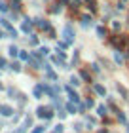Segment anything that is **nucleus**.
<instances>
[{
    "mask_svg": "<svg viewBox=\"0 0 129 133\" xmlns=\"http://www.w3.org/2000/svg\"><path fill=\"white\" fill-rule=\"evenodd\" d=\"M36 116H38V118H44V120H50V118H53V110H51L50 107H38Z\"/></svg>",
    "mask_w": 129,
    "mask_h": 133,
    "instance_id": "obj_1",
    "label": "nucleus"
},
{
    "mask_svg": "<svg viewBox=\"0 0 129 133\" xmlns=\"http://www.w3.org/2000/svg\"><path fill=\"white\" fill-rule=\"evenodd\" d=\"M0 25H2L4 29H8V32H10V36H11V38H15V36H17V31H15V29H13V27H11L10 23H8V19H0Z\"/></svg>",
    "mask_w": 129,
    "mask_h": 133,
    "instance_id": "obj_2",
    "label": "nucleus"
},
{
    "mask_svg": "<svg viewBox=\"0 0 129 133\" xmlns=\"http://www.w3.org/2000/svg\"><path fill=\"white\" fill-rule=\"evenodd\" d=\"M65 40H66V42H72V40H74V31H72L70 25L65 27Z\"/></svg>",
    "mask_w": 129,
    "mask_h": 133,
    "instance_id": "obj_3",
    "label": "nucleus"
},
{
    "mask_svg": "<svg viewBox=\"0 0 129 133\" xmlns=\"http://www.w3.org/2000/svg\"><path fill=\"white\" fill-rule=\"evenodd\" d=\"M44 91H46V86H44V84H38V86L34 88V99H40Z\"/></svg>",
    "mask_w": 129,
    "mask_h": 133,
    "instance_id": "obj_4",
    "label": "nucleus"
},
{
    "mask_svg": "<svg viewBox=\"0 0 129 133\" xmlns=\"http://www.w3.org/2000/svg\"><path fill=\"white\" fill-rule=\"evenodd\" d=\"M0 114H4V116H11V114H13V108L8 107V105H4V107H0Z\"/></svg>",
    "mask_w": 129,
    "mask_h": 133,
    "instance_id": "obj_5",
    "label": "nucleus"
},
{
    "mask_svg": "<svg viewBox=\"0 0 129 133\" xmlns=\"http://www.w3.org/2000/svg\"><path fill=\"white\" fill-rule=\"evenodd\" d=\"M36 25H38V29H46V31H50V23L44 21V19H36Z\"/></svg>",
    "mask_w": 129,
    "mask_h": 133,
    "instance_id": "obj_6",
    "label": "nucleus"
},
{
    "mask_svg": "<svg viewBox=\"0 0 129 133\" xmlns=\"http://www.w3.org/2000/svg\"><path fill=\"white\" fill-rule=\"evenodd\" d=\"M30 125H32V118H30V116H27V118H25V124H23V128H19V131H25V129H29Z\"/></svg>",
    "mask_w": 129,
    "mask_h": 133,
    "instance_id": "obj_7",
    "label": "nucleus"
},
{
    "mask_svg": "<svg viewBox=\"0 0 129 133\" xmlns=\"http://www.w3.org/2000/svg\"><path fill=\"white\" fill-rule=\"evenodd\" d=\"M66 91H69V97H70V101H72V103H78V101H80V97H78L74 91H72L70 88H66Z\"/></svg>",
    "mask_w": 129,
    "mask_h": 133,
    "instance_id": "obj_8",
    "label": "nucleus"
},
{
    "mask_svg": "<svg viewBox=\"0 0 129 133\" xmlns=\"http://www.w3.org/2000/svg\"><path fill=\"white\" fill-rule=\"evenodd\" d=\"M93 89H95V91L99 93V95H106V89H104V88L101 86V84H95V86H93Z\"/></svg>",
    "mask_w": 129,
    "mask_h": 133,
    "instance_id": "obj_9",
    "label": "nucleus"
},
{
    "mask_svg": "<svg viewBox=\"0 0 129 133\" xmlns=\"http://www.w3.org/2000/svg\"><path fill=\"white\" fill-rule=\"evenodd\" d=\"M97 112H99V116H106V107H104V105L97 107Z\"/></svg>",
    "mask_w": 129,
    "mask_h": 133,
    "instance_id": "obj_10",
    "label": "nucleus"
},
{
    "mask_svg": "<svg viewBox=\"0 0 129 133\" xmlns=\"http://www.w3.org/2000/svg\"><path fill=\"white\" fill-rule=\"evenodd\" d=\"M30 29H32V23H30V21L27 19L25 23H23V31H25V32H29V31H30Z\"/></svg>",
    "mask_w": 129,
    "mask_h": 133,
    "instance_id": "obj_11",
    "label": "nucleus"
},
{
    "mask_svg": "<svg viewBox=\"0 0 129 133\" xmlns=\"http://www.w3.org/2000/svg\"><path fill=\"white\" fill-rule=\"evenodd\" d=\"M116 116H118V120H120V122H124V124H125V114L121 112V110H116Z\"/></svg>",
    "mask_w": 129,
    "mask_h": 133,
    "instance_id": "obj_12",
    "label": "nucleus"
},
{
    "mask_svg": "<svg viewBox=\"0 0 129 133\" xmlns=\"http://www.w3.org/2000/svg\"><path fill=\"white\" fill-rule=\"evenodd\" d=\"M97 34H99L101 38H104V36H106V31H104V27H97Z\"/></svg>",
    "mask_w": 129,
    "mask_h": 133,
    "instance_id": "obj_13",
    "label": "nucleus"
},
{
    "mask_svg": "<svg viewBox=\"0 0 129 133\" xmlns=\"http://www.w3.org/2000/svg\"><path fill=\"white\" fill-rule=\"evenodd\" d=\"M10 55H13V57H15V55H19V50H17L15 46H10Z\"/></svg>",
    "mask_w": 129,
    "mask_h": 133,
    "instance_id": "obj_14",
    "label": "nucleus"
},
{
    "mask_svg": "<svg viewBox=\"0 0 129 133\" xmlns=\"http://www.w3.org/2000/svg\"><path fill=\"white\" fill-rule=\"evenodd\" d=\"M66 110H69L70 114H76V110H78V108H76V107H74V105L70 103V105H66Z\"/></svg>",
    "mask_w": 129,
    "mask_h": 133,
    "instance_id": "obj_15",
    "label": "nucleus"
},
{
    "mask_svg": "<svg viewBox=\"0 0 129 133\" xmlns=\"http://www.w3.org/2000/svg\"><path fill=\"white\" fill-rule=\"evenodd\" d=\"M19 57L23 59V61H29V59H30V55H29L27 51H19Z\"/></svg>",
    "mask_w": 129,
    "mask_h": 133,
    "instance_id": "obj_16",
    "label": "nucleus"
},
{
    "mask_svg": "<svg viewBox=\"0 0 129 133\" xmlns=\"http://www.w3.org/2000/svg\"><path fill=\"white\" fill-rule=\"evenodd\" d=\"M118 91L124 95V99H127V91H125V88H124V86H120V84H118Z\"/></svg>",
    "mask_w": 129,
    "mask_h": 133,
    "instance_id": "obj_17",
    "label": "nucleus"
},
{
    "mask_svg": "<svg viewBox=\"0 0 129 133\" xmlns=\"http://www.w3.org/2000/svg\"><path fill=\"white\" fill-rule=\"evenodd\" d=\"M82 78H84V80H89V82H91V76H89L87 70H82Z\"/></svg>",
    "mask_w": 129,
    "mask_h": 133,
    "instance_id": "obj_18",
    "label": "nucleus"
},
{
    "mask_svg": "<svg viewBox=\"0 0 129 133\" xmlns=\"http://www.w3.org/2000/svg\"><path fill=\"white\" fill-rule=\"evenodd\" d=\"M46 128H44V125H36V128L32 129V133H42V131H44Z\"/></svg>",
    "mask_w": 129,
    "mask_h": 133,
    "instance_id": "obj_19",
    "label": "nucleus"
},
{
    "mask_svg": "<svg viewBox=\"0 0 129 133\" xmlns=\"http://www.w3.org/2000/svg\"><path fill=\"white\" fill-rule=\"evenodd\" d=\"M82 21H84V25H89V23H91V17L84 15V17H82Z\"/></svg>",
    "mask_w": 129,
    "mask_h": 133,
    "instance_id": "obj_20",
    "label": "nucleus"
},
{
    "mask_svg": "<svg viewBox=\"0 0 129 133\" xmlns=\"http://www.w3.org/2000/svg\"><path fill=\"white\" fill-rule=\"evenodd\" d=\"M11 69H13L15 72H19V70H21V66H19V63H11Z\"/></svg>",
    "mask_w": 129,
    "mask_h": 133,
    "instance_id": "obj_21",
    "label": "nucleus"
},
{
    "mask_svg": "<svg viewBox=\"0 0 129 133\" xmlns=\"http://www.w3.org/2000/svg\"><path fill=\"white\" fill-rule=\"evenodd\" d=\"M114 59H116V63H121V61H124V57H121L120 53H116V55H114Z\"/></svg>",
    "mask_w": 129,
    "mask_h": 133,
    "instance_id": "obj_22",
    "label": "nucleus"
},
{
    "mask_svg": "<svg viewBox=\"0 0 129 133\" xmlns=\"http://www.w3.org/2000/svg\"><path fill=\"white\" fill-rule=\"evenodd\" d=\"M70 84H74V86H78V84H80V80H78L76 76H72V78H70Z\"/></svg>",
    "mask_w": 129,
    "mask_h": 133,
    "instance_id": "obj_23",
    "label": "nucleus"
},
{
    "mask_svg": "<svg viewBox=\"0 0 129 133\" xmlns=\"http://www.w3.org/2000/svg\"><path fill=\"white\" fill-rule=\"evenodd\" d=\"M55 133H63V125H61V124L55 125Z\"/></svg>",
    "mask_w": 129,
    "mask_h": 133,
    "instance_id": "obj_24",
    "label": "nucleus"
},
{
    "mask_svg": "<svg viewBox=\"0 0 129 133\" xmlns=\"http://www.w3.org/2000/svg\"><path fill=\"white\" fill-rule=\"evenodd\" d=\"M30 44L36 46V44H38V38H36V36H32V38H30Z\"/></svg>",
    "mask_w": 129,
    "mask_h": 133,
    "instance_id": "obj_25",
    "label": "nucleus"
},
{
    "mask_svg": "<svg viewBox=\"0 0 129 133\" xmlns=\"http://www.w3.org/2000/svg\"><path fill=\"white\" fill-rule=\"evenodd\" d=\"M6 10H8V6H6V4H2V2H0V11H6Z\"/></svg>",
    "mask_w": 129,
    "mask_h": 133,
    "instance_id": "obj_26",
    "label": "nucleus"
},
{
    "mask_svg": "<svg viewBox=\"0 0 129 133\" xmlns=\"http://www.w3.org/2000/svg\"><path fill=\"white\" fill-rule=\"evenodd\" d=\"M59 10H61V6H59V4H55L53 8H51V11H59Z\"/></svg>",
    "mask_w": 129,
    "mask_h": 133,
    "instance_id": "obj_27",
    "label": "nucleus"
},
{
    "mask_svg": "<svg viewBox=\"0 0 129 133\" xmlns=\"http://www.w3.org/2000/svg\"><path fill=\"white\" fill-rule=\"evenodd\" d=\"M0 66H2V69H4V66H6V61H4V59H2V57H0Z\"/></svg>",
    "mask_w": 129,
    "mask_h": 133,
    "instance_id": "obj_28",
    "label": "nucleus"
},
{
    "mask_svg": "<svg viewBox=\"0 0 129 133\" xmlns=\"http://www.w3.org/2000/svg\"><path fill=\"white\" fill-rule=\"evenodd\" d=\"M99 133H108V131H106V129H103V131H99Z\"/></svg>",
    "mask_w": 129,
    "mask_h": 133,
    "instance_id": "obj_29",
    "label": "nucleus"
},
{
    "mask_svg": "<svg viewBox=\"0 0 129 133\" xmlns=\"http://www.w3.org/2000/svg\"><path fill=\"white\" fill-rule=\"evenodd\" d=\"M2 88H4V86H2V84H0V89H2Z\"/></svg>",
    "mask_w": 129,
    "mask_h": 133,
    "instance_id": "obj_30",
    "label": "nucleus"
}]
</instances>
